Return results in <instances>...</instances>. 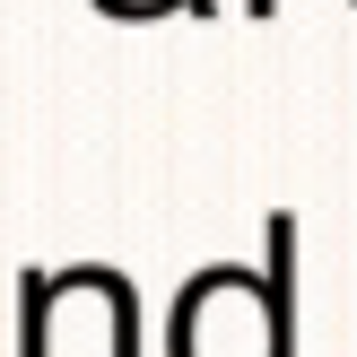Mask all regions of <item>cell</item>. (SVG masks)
I'll list each match as a JSON object with an SVG mask.
<instances>
[{"instance_id": "6da1fadb", "label": "cell", "mask_w": 357, "mask_h": 357, "mask_svg": "<svg viewBox=\"0 0 357 357\" xmlns=\"http://www.w3.org/2000/svg\"><path fill=\"white\" fill-rule=\"evenodd\" d=\"M271 9H279V0H253V17H271Z\"/></svg>"}]
</instances>
